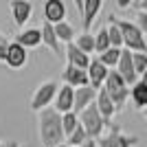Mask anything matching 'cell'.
<instances>
[{"mask_svg": "<svg viewBox=\"0 0 147 147\" xmlns=\"http://www.w3.org/2000/svg\"><path fill=\"white\" fill-rule=\"evenodd\" d=\"M61 79H64V86H70L73 90L88 86V73L86 70H79L75 66H66V70L61 73Z\"/></svg>", "mask_w": 147, "mask_h": 147, "instance_id": "obj_14", "label": "cell"}, {"mask_svg": "<svg viewBox=\"0 0 147 147\" xmlns=\"http://www.w3.org/2000/svg\"><path fill=\"white\" fill-rule=\"evenodd\" d=\"M75 7L81 11L84 33H90V26L94 24V18H97V13L101 11L103 2H101V0H75Z\"/></svg>", "mask_w": 147, "mask_h": 147, "instance_id": "obj_7", "label": "cell"}, {"mask_svg": "<svg viewBox=\"0 0 147 147\" xmlns=\"http://www.w3.org/2000/svg\"><path fill=\"white\" fill-rule=\"evenodd\" d=\"M117 73L121 75V79L127 84V86H134L136 84V73H134V66H132V53L123 49L121 51V57H119V64H117Z\"/></svg>", "mask_w": 147, "mask_h": 147, "instance_id": "obj_9", "label": "cell"}, {"mask_svg": "<svg viewBox=\"0 0 147 147\" xmlns=\"http://www.w3.org/2000/svg\"><path fill=\"white\" fill-rule=\"evenodd\" d=\"M88 86L94 88V90H101L105 84V79H108V68L101 64L99 59H90V66H88Z\"/></svg>", "mask_w": 147, "mask_h": 147, "instance_id": "obj_8", "label": "cell"}, {"mask_svg": "<svg viewBox=\"0 0 147 147\" xmlns=\"http://www.w3.org/2000/svg\"><path fill=\"white\" fill-rule=\"evenodd\" d=\"M66 57H68V66H75L79 70H88V66H90V57L86 53H81L75 44L66 46Z\"/></svg>", "mask_w": 147, "mask_h": 147, "instance_id": "obj_17", "label": "cell"}, {"mask_svg": "<svg viewBox=\"0 0 147 147\" xmlns=\"http://www.w3.org/2000/svg\"><path fill=\"white\" fill-rule=\"evenodd\" d=\"M103 90L108 92V97H110V101L114 103L117 112H121L123 108H125V103H127L129 86L121 79V75H119L117 70H110V73H108V79H105V84H103Z\"/></svg>", "mask_w": 147, "mask_h": 147, "instance_id": "obj_3", "label": "cell"}, {"mask_svg": "<svg viewBox=\"0 0 147 147\" xmlns=\"http://www.w3.org/2000/svg\"><path fill=\"white\" fill-rule=\"evenodd\" d=\"M11 7V13H13V22L18 26H24L26 20L31 18V11H33V5L26 2V0H11L9 2Z\"/></svg>", "mask_w": 147, "mask_h": 147, "instance_id": "obj_15", "label": "cell"}, {"mask_svg": "<svg viewBox=\"0 0 147 147\" xmlns=\"http://www.w3.org/2000/svg\"><path fill=\"white\" fill-rule=\"evenodd\" d=\"M42 44H46L55 55H61L64 51H61V44L57 42V37H55V31H53V24H49V22H44L42 24Z\"/></svg>", "mask_w": 147, "mask_h": 147, "instance_id": "obj_19", "label": "cell"}, {"mask_svg": "<svg viewBox=\"0 0 147 147\" xmlns=\"http://www.w3.org/2000/svg\"><path fill=\"white\" fill-rule=\"evenodd\" d=\"M73 44L81 51V53H86L88 57H90V53H94V35H90V33H81V35H77V40H75Z\"/></svg>", "mask_w": 147, "mask_h": 147, "instance_id": "obj_22", "label": "cell"}, {"mask_svg": "<svg viewBox=\"0 0 147 147\" xmlns=\"http://www.w3.org/2000/svg\"><path fill=\"white\" fill-rule=\"evenodd\" d=\"M0 147H16L13 143H0Z\"/></svg>", "mask_w": 147, "mask_h": 147, "instance_id": "obj_35", "label": "cell"}, {"mask_svg": "<svg viewBox=\"0 0 147 147\" xmlns=\"http://www.w3.org/2000/svg\"><path fill=\"white\" fill-rule=\"evenodd\" d=\"M64 18H66V5L61 0H46V5H44V20L55 26L59 22H64Z\"/></svg>", "mask_w": 147, "mask_h": 147, "instance_id": "obj_12", "label": "cell"}, {"mask_svg": "<svg viewBox=\"0 0 147 147\" xmlns=\"http://www.w3.org/2000/svg\"><path fill=\"white\" fill-rule=\"evenodd\" d=\"M77 119H79V125L84 127V132H86V136L90 141H99L103 136L105 123H103V119H101V114H99L94 103H90L81 114H77Z\"/></svg>", "mask_w": 147, "mask_h": 147, "instance_id": "obj_4", "label": "cell"}, {"mask_svg": "<svg viewBox=\"0 0 147 147\" xmlns=\"http://www.w3.org/2000/svg\"><path fill=\"white\" fill-rule=\"evenodd\" d=\"M97 99V90L90 86H84V88H77L75 90V101H73V112L75 114H81L90 103H94Z\"/></svg>", "mask_w": 147, "mask_h": 147, "instance_id": "obj_11", "label": "cell"}, {"mask_svg": "<svg viewBox=\"0 0 147 147\" xmlns=\"http://www.w3.org/2000/svg\"><path fill=\"white\" fill-rule=\"evenodd\" d=\"M2 40H5V37H2V35H0V42H2Z\"/></svg>", "mask_w": 147, "mask_h": 147, "instance_id": "obj_37", "label": "cell"}, {"mask_svg": "<svg viewBox=\"0 0 147 147\" xmlns=\"http://www.w3.org/2000/svg\"><path fill=\"white\" fill-rule=\"evenodd\" d=\"M5 61L9 64L11 68H22L26 64V49H22L18 42H11L7 46V57Z\"/></svg>", "mask_w": 147, "mask_h": 147, "instance_id": "obj_16", "label": "cell"}, {"mask_svg": "<svg viewBox=\"0 0 147 147\" xmlns=\"http://www.w3.org/2000/svg\"><path fill=\"white\" fill-rule=\"evenodd\" d=\"M7 46H9V44L2 40V42H0V61H5V57H7Z\"/></svg>", "mask_w": 147, "mask_h": 147, "instance_id": "obj_31", "label": "cell"}, {"mask_svg": "<svg viewBox=\"0 0 147 147\" xmlns=\"http://www.w3.org/2000/svg\"><path fill=\"white\" fill-rule=\"evenodd\" d=\"M53 31H55V37L57 42H66V44H73L75 42V29L73 24H68V22H59V24L53 26Z\"/></svg>", "mask_w": 147, "mask_h": 147, "instance_id": "obj_21", "label": "cell"}, {"mask_svg": "<svg viewBox=\"0 0 147 147\" xmlns=\"http://www.w3.org/2000/svg\"><path fill=\"white\" fill-rule=\"evenodd\" d=\"M86 141H90V138L86 136V132H84V127H81V125H77V129H75L73 134L66 138L68 147H79V145H84Z\"/></svg>", "mask_w": 147, "mask_h": 147, "instance_id": "obj_27", "label": "cell"}, {"mask_svg": "<svg viewBox=\"0 0 147 147\" xmlns=\"http://www.w3.org/2000/svg\"><path fill=\"white\" fill-rule=\"evenodd\" d=\"M110 49V40H108V29H99V33L94 35V53L103 55L105 51Z\"/></svg>", "mask_w": 147, "mask_h": 147, "instance_id": "obj_25", "label": "cell"}, {"mask_svg": "<svg viewBox=\"0 0 147 147\" xmlns=\"http://www.w3.org/2000/svg\"><path fill=\"white\" fill-rule=\"evenodd\" d=\"M73 101H75V90L70 86H61L55 94V108L57 114H68L73 112Z\"/></svg>", "mask_w": 147, "mask_h": 147, "instance_id": "obj_13", "label": "cell"}, {"mask_svg": "<svg viewBox=\"0 0 147 147\" xmlns=\"http://www.w3.org/2000/svg\"><path fill=\"white\" fill-rule=\"evenodd\" d=\"M136 145H138V138L123 134L119 125H110V132L101 136L97 143V147H136Z\"/></svg>", "mask_w": 147, "mask_h": 147, "instance_id": "obj_5", "label": "cell"}, {"mask_svg": "<svg viewBox=\"0 0 147 147\" xmlns=\"http://www.w3.org/2000/svg\"><path fill=\"white\" fill-rule=\"evenodd\" d=\"M121 51H123V49H108V51L103 53V55H99V61H101V64H103V66L108 68V70H110V68H114V66L119 64Z\"/></svg>", "mask_w": 147, "mask_h": 147, "instance_id": "obj_24", "label": "cell"}, {"mask_svg": "<svg viewBox=\"0 0 147 147\" xmlns=\"http://www.w3.org/2000/svg\"><path fill=\"white\" fill-rule=\"evenodd\" d=\"M77 125H79V119H77L75 112L61 114V129H64V138H68V136L73 134L75 129H77Z\"/></svg>", "mask_w": 147, "mask_h": 147, "instance_id": "obj_23", "label": "cell"}, {"mask_svg": "<svg viewBox=\"0 0 147 147\" xmlns=\"http://www.w3.org/2000/svg\"><path fill=\"white\" fill-rule=\"evenodd\" d=\"M143 114H145V119H147V108H145V110H143Z\"/></svg>", "mask_w": 147, "mask_h": 147, "instance_id": "obj_36", "label": "cell"}, {"mask_svg": "<svg viewBox=\"0 0 147 147\" xmlns=\"http://www.w3.org/2000/svg\"><path fill=\"white\" fill-rule=\"evenodd\" d=\"M40 138L42 147H59L66 141L61 129V114H57L53 108L40 112Z\"/></svg>", "mask_w": 147, "mask_h": 147, "instance_id": "obj_1", "label": "cell"}, {"mask_svg": "<svg viewBox=\"0 0 147 147\" xmlns=\"http://www.w3.org/2000/svg\"><path fill=\"white\" fill-rule=\"evenodd\" d=\"M110 20L119 26V31H121L125 51H129V53H145L147 55V40H145V35L141 33V29H138L134 22L119 20V18H114V16H110Z\"/></svg>", "mask_w": 147, "mask_h": 147, "instance_id": "obj_2", "label": "cell"}, {"mask_svg": "<svg viewBox=\"0 0 147 147\" xmlns=\"http://www.w3.org/2000/svg\"><path fill=\"white\" fill-rule=\"evenodd\" d=\"M132 66H134L136 77H141L147 70V55L145 53H132Z\"/></svg>", "mask_w": 147, "mask_h": 147, "instance_id": "obj_28", "label": "cell"}, {"mask_svg": "<svg viewBox=\"0 0 147 147\" xmlns=\"http://www.w3.org/2000/svg\"><path fill=\"white\" fill-rule=\"evenodd\" d=\"M94 105H97V110H99V114H101V119H103L105 125H112V117L117 114V108H114V103L110 101V97H108V92H105L103 88L97 90Z\"/></svg>", "mask_w": 147, "mask_h": 147, "instance_id": "obj_10", "label": "cell"}, {"mask_svg": "<svg viewBox=\"0 0 147 147\" xmlns=\"http://www.w3.org/2000/svg\"><path fill=\"white\" fill-rule=\"evenodd\" d=\"M136 26L141 29L143 35L147 33V13H138V16H136Z\"/></svg>", "mask_w": 147, "mask_h": 147, "instance_id": "obj_29", "label": "cell"}, {"mask_svg": "<svg viewBox=\"0 0 147 147\" xmlns=\"http://www.w3.org/2000/svg\"><path fill=\"white\" fill-rule=\"evenodd\" d=\"M117 7L119 9H129V7H132V0H117Z\"/></svg>", "mask_w": 147, "mask_h": 147, "instance_id": "obj_32", "label": "cell"}, {"mask_svg": "<svg viewBox=\"0 0 147 147\" xmlns=\"http://www.w3.org/2000/svg\"><path fill=\"white\" fill-rule=\"evenodd\" d=\"M16 42H18L22 49H35V46L42 44V31H40V29H24L18 35Z\"/></svg>", "mask_w": 147, "mask_h": 147, "instance_id": "obj_18", "label": "cell"}, {"mask_svg": "<svg viewBox=\"0 0 147 147\" xmlns=\"http://www.w3.org/2000/svg\"><path fill=\"white\" fill-rule=\"evenodd\" d=\"M132 9H136L138 13H147V0H136V2H132Z\"/></svg>", "mask_w": 147, "mask_h": 147, "instance_id": "obj_30", "label": "cell"}, {"mask_svg": "<svg viewBox=\"0 0 147 147\" xmlns=\"http://www.w3.org/2000/svg\"><path fill=\"white\" fill-rule=\"evenodd\" d=\"M141 81H143V84H147V70H145V73L141 75Z\"/></svg>", "mask_w": 147, "mask_h": 147, "instance_id": "obj_34", "label": "cell"}, {"mask_svg": "<svg viewBox=\"0 0 147 147\" xmlns=\"http://www.w3.org/2000/svg\"><path fill=\"white\" fill-rule=\"evenodd\" d=\"M57 90H59L57 81H44L42 86L35 90V94L31 97V110H40V112L46 110V105L53 103Z\"/></svg>", "mask_w": 147, "mask_h": 147, "instance_id": "obj_6", "label": "cell"}, {"mask_svg": "<svg viewBox=\"0 0 147 147\" xmlns=\"http://www.w3.org/2000/svg\"><path fill=\"white\" fill-rule=\"evenodd\" d=\"M79 147H97V141H86L84 145H79Z\"/></svg>", "mask_w": 147, "mask_h": 147, "instance_id": "obj_33", "label": "cell"}, {"mask_svg": "<svg viewBox=\"0 0 147 147\" xmlns=\"http://www.w3.org/2000/svg\"><path fill=\"white\" fill-rule=\"evenodd\" d=\"M105 29H108V40H110V49H123V35H121V31H119V26L110 20V26H105Z\"/></svg>", "mask_w": 147, "mask_h": 147, "instance_id": "obj_26", "label": "cell"}, {"mask_svg": "<svg viewBox=\"0 0 147 147\" xmlns=\"http://www.w3.org/2000/svg\"><path fill=\"white\" fill-rule=\"evenodd\" d=\"M59 147H68V145H59Z\"/></svg>", "mask_w": 147, "mask_h": 147, "instance_id": "obj_38", "label": "cell"}, {"mask_svg": "<svg viewBox=\"0 0 147 147\" xmlns=\"http://www.w3.org/2000/svg\"><path fill=\"white\" fill-rule=\"evenodd\" d=\"M129 97H132V101H134L136 108H143V110H145L147 108V84L136 81L134 86L129 88Z\"/></svg>", "mask_w": 147, "mask_h": 147, "instance_id": "obj_20", "label": "cell"}]
</instances>
